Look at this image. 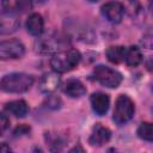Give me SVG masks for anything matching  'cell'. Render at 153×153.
Segmentation results:
<instances>
[{
  "instance_id": "cell-1",
  "label": "cell",
  "mask_w": 153,
  "mask_h": 153,
  "mask_svg": "<svg viewBox=\"0 0 153 153\" xmlns=\"http://www.w3.org/2000/svg\"><path fill=\"white\" fill-rule=\"evenodd\" d=\"M81 60V55L76 49H65L54 54L50 59V66L56 73H66L74 69Z\"/></svg>"
},
{
  "instance_id": "cell-2",
  "label": "cell",
  "mask_w": 153,
  "mask_h": 153,
  "mask_svg": "<svg viewBox=\"0 0 153 153\" xmlns=\"http://www.w3.org/2000/svg\"><path fill=\"white\" fill-rule=\"evenodd\" d=\"M33 76L26 73H11L0 81V88L8 93H23L31 88Z\"/></svg>"
},
{
  "instance_id": "cell-3",
  "label": "cell",
  "mask_w": 153,
  "mask_h": 153,
  "mask_svg": "<svg viewBox=\"0 0 153 153\" xmlns=\"http://www.w3.org/2000/svg\"><path fill=\"white\" fill-rule=\"evenodd\" d=\"M135 112L134 102L126 94H120L116 99L115 109H114V121L118 126H122L131 120Z\"/></svg>"
},
{
  "instance_id": "cell-4",
  "label": "cell",
  "mask_w": 153,
  "mask_h": 153,
  "mask_svg": "<svg viewBox=\"0 0 153 153\" xmlns=\"http://www.w3.org/2000/svg\"><path fill=\"white\" fill-rule=\"evenodd\" d=\"M93 76L100 85L109 88H116L122 82V74L104 65H98L94 67Z\"/></svg>"
},
{
  "instance_id": "cell-5",
  "label": "cell",
  "mask_w": 153,
  "mask_h": 153,
  "mask_svg": "<svg viewBox=\"0 0 153 153\" xmlns=\"http://www.w3.org/2000/svg\"><path fill=\"white\" fill-rule=\"evenodd\" d=\"M67 45V39L62 38L60 35H48L36 42V50L41 54H51L62 50Z\"/></svg>"
},
{
  "instance_id": "cell-6",
  "label": "cell",
  "mask_w": 153,
  "mask_h": 153,
  "mask_svg": "<svg viewBox=\"0 0 153 153\" xmlns=\"http://www.w3.org/2000/svg\"><path fill=\"white\" fill-rule=\"evenodd\" d=\"M24 53H25V48L23 43L17 39L0 42V60L19 59L24 55Z\"/></svg>"
},
{
  "instance_id": "cell-7",
  "label": "cell",
  "mask_w": 153,
  "mask_h": 153,
  "mask_svg": "<svg viewBox=\"0 0 153 153\" xmlns=\"http://www.w3.org/2000/svg\"><path fill=\"white\" fill-rule=\"evenodd\" d=\"M102 14L108 22L112 24H118L123 19L124 7L120 1H109L102 6Z\"/></svg>"
},
{
  "instance_id": "cell-8",
  "label": "cell",
  "mask_w": 153,
  "mask_h": 153,
  "mask_svg": "<svg viewBox=\"0 0 153 153\" xmlns=\"http://www.w3.org/2000/svg\"><path fill=\"white\" fill-rule=\"evenodd\" d=\"M20 22L17 14L0 10V35H10L19 29Z\"/></svg>"
},
{
  "instance_id": "cell-9",
  "label": "cell",
  "mask_w": 153,
  "mask_h": 153,
  "mask_svg": "<svg viewBox=\"0 0 153 153\" xmlns=\"http://www.w3.org/2000/svg\"><path fill=\"white\" fill-rule=\"evenodd\" d=\"M110 137H111L110 129L98 123L93 127V130L88 137V143L91 146L99 147V146H103L104 143H106L110 140Z\"/></svg>"
},
{
  "instance_id": "cell-10",
  "label": "cell",
  "mask_w": 153,
  "mask_h": 153,
  "mask_svg": "<svg viewBox=\"0 0 153 153\" xmlns=\"http://www.w3.org/2000/svg\"><path fill=\"white\" fill-rule=\"evenodd\" d=\"M90 102H91L92 110L98 116H103L108 112L109 105H110V98H109L108 94L102 93V92L92 93V96L90 98Z\"/></svg>"
},
{
  "instance_id": "cell-11",
  "label": "cell",
  "mask_w": 153,
  "mask_h": 153,
  "mask_svg": "<svg viewBox=\"0 0 153 153\" xmlns=\"http://www.w3.org/2000/svg\"><path fill=\"white\" fill-rule=\"evenodd\" d=\"M1 7L7 12L18 14V13H24L31 10L32 1L31 0H1Z\"/></svg>"
},
{
  "instance_id": "cell-12",
  "label": "cell",
  "mask_w": 153,
  "mask_h": 153,
  "mask_svg": "<svg viewBox=\"0 0 153 153\" xmlns=\"http://www.w3.org/2000/svg\"><path fill=\"white\" fill-rule=\"evenodd\" d=\"M60 82H61V80H60L59 73H56V72L47 73L42 76V79L39 81V90L47 94L53 93L59 88Z\"/></svg>"
},
{
  "instance_id": "cell-13",
  "label": "cell",
  "mask_w": 153,
  "mask_h": 153,
  "mask_svg": "<svg viewBox=\"0 0 153 153\" xmlns=\"http://www.w3.org/2000/svg\"><path fill=\"white\" fill-rule=\"evenodd\" d=\"M63 91L67 96H69L72 98H79L86 93V87L78 79H68L65 84Z\"/></svg>"
},
{
  "instance_id": "cell-14",
  "label": "cell",
  "mask_w": 153,
  "mask_h": 153,
  "mask_svg": "<svg viewBox=\"0 0 153 153\" xmlns=\"http://www.w3.org/2000/svg\"><path fill=\"white\" fill-rule=\"evenodd\" d=\"M44 22L39 13H32L26 20V30L32 36H39L43 32Z\"/></svg>"
},
{
  "instance_id": "cell-15",
  "label": "cell",
  "mask_w": 153,
  "mask_h": 153,
  "mask_svg": "<svg viewBox=\"0 0 153 153\" xmlns=\"http://www.w3.org/2000/svg\"><path fill=\"white\" fill-rule=\"evenodd\" d=\"M5 109L7 112H10L11 115L16 116V117H25L27 111H29V106L26 104L25 100H12L6 103Z\"/></svg>"
},
{
  "instance_id": "cell-16",
  "label": "cell",
  "mask_w": 153,
  "mask_h": 153,
  "mask_svg": "<svg viewBox=\"0 0 153 153\" xmlns=\"http://www.w3.org/2000/svg\"><path fill=\"white\" fill-rule=\"evenodd\" d=\"M124 61L128 66L130 67H136L141 63L142 61V54H141V50L137 48V47H129L127 48L126 50V56H124Z\"/></svg>"
},
{
  "instance_id": "cell-17",
  "label": "cell",
  "mask_w": 153,
  "mask_h": 153,
  "mask_svg": "<svg viewBox=\"0 0 153 153\" xmlns=\"http://www.w3.org/2000/svg\"><path fill=\"white\" fill-rule=\"evenodd\" d=\"M126 47L122 45H116V47H110L106 50V57L111 63H121L122 61H124V56H126Z\"/></svg>"
},
{
  "instance_id": "cell-18",
  "label": "cell",
  "mask_w": 153,
  "mask_h": 153,
  "mask_svg": "<svg viewBox=\"0 0 153 153\" xmlns=\"http://www.w3.org/2000/svg\"><path fill=\"white\" fill-rule=\"evenodd\" d=\"M137 136L145 141L151 142L153 140V133H152V124L149 122H143L137 128Z\"/></svg>"
},
{
  "instance_id": "cell-19",
  "label": "cell",
  "mask_w": 153,
  "mask_h": 153,
  "mask_svg": "<svg viewBox=\"0 0 153 153\" xmlns=\"http://www.w3.org/2000/svg\"><path fill=\"white\" fill-rule=\"evenodd\" d=\"M10 126V120L6 115H4L2 112H0V136L7 130Z\"/></svg>"
},
{
  "instance_id": "cell-20",
  "label": "cell",
  "mask_w": 153,
  "mask_h": 153,
  "mask_svg": "<svg viewBox=\"0 0 153 153\" xmlns=\"http://www.w3.org/2000/svg\"><path fill=\"white\" fill-rule=\"evenodd\" d=\"M127 4H129L130 8H131V14L133 13H137L140 11V2L139 0H124Z\"/></svg>"
},
{
  "instance_id": "cell-21",
  "label": "cell",
  "mask_w": 153,
  "mask_h": 153,
  "mask_svg": "<svg viewBox=\"0 0 153 153\" xmlns=\"http://www.w3.org/2000/svg\"><path fill=\"white\" fill-rule=\"evenodd\" d=\"M30 131V128L27 126H19L16 130H14V135L16 136H19V135H24V134H27Z\"/></svg>"
},
{
  "instance_id": "cell-22",
  "label": "cell",
  "mask_w": 153,
  "mask_h": 153,
  "mask_svg": "<svg viewBox=\"0 0 153 153\" xmlns=\"http://www.w3.org/2000/svg\"><path fill=\"white\" fill-rule=\"evenodd\" d=\"M8 151H11V148L6 143H1L0 145V152H8Z\"/></svg>"
},
{
  "instance_id": "cell-23",
  "label": "cell",
  "mask_w": 153,
  "mask_h": 153,
  "mask_svg": "<svg viewBox=\"0 0 153 153\" xmlns=\"http://www.w3.org/2000/svg\"><path fill=\"white\" fill-rule=\"evenodd\" d=\"M32 2H37V4H43V2H45L47 0H31Z\"/></svg>"
},
{
  "instance_id": "cell-24",
  "label": "cell",
  "mask_w": 153,
  "mask_h": 153,
  "mask_svg": "<svg viewBox=\"0 0 153 153\" xmlns=\"http://www.w3.org/2000/svg\"><path fill=\"white\" fill-rule=\"evenodd\" d=\"M88 1H90V2H97L98 0H88Z\"/></svg>"
}]
</instances>
